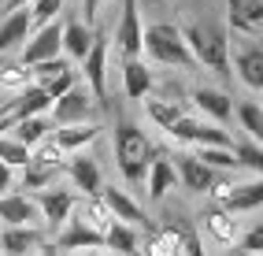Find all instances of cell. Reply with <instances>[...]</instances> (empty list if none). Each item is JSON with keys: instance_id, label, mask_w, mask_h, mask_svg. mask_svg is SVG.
Segmentation results:
<instances>
[{"instance_id": "1", "label": "cell", "mask_w": 263, "mask_h": 256, "mask_svg": "<svg viewBox=\"0 0 263 256\" xmlns=\"http://www.w3.org/2000/svg\"><path fill=\"white\" fill-rule=\"evenodd\" d=\"M182 41L189 48L193 63H204L219 75H230V33L222 26H208V23H185L178 26Z\"/></svg>"}, {"instance_id": "2", "label": "cell", "mask_w": 263, "mask_h": 256, "mask_svg": "<svg viewBox=\"0 0 263 256\" xmlns=\"http://www.w3.org/2000/svg\"><path fill=\"white\" fill-rule=\"evenodd\" d=\"M152 156H156V149L145 138V130L137 123H119V130H115V160L122 167V178L130 186H145V171H148Z\"/></svg>"}, {"instance_id": "3", "label": "cell", "mask_w": 263, "mask_h": 256, "mask_svg": "<svg viewBox=\"0 0 263 256\" xmlns=\"http://www.w3.org/2000/svg\"><path fill=\"white\" fill-rule=\"evenodd\" d=\"M141 52H148L156 63H167V67H197L178 26H171V23H156L141 33Z\"/></svg>"}, {"instance_id": "4", "label": "cell", "mask_w": 263, "mask_h": 256, "mask_svg": "<svg viewBox=\"0 0 263 256\" xmlns=\"http://www.w3.org/2000/svg\"><path fill=\"white\" fill-rule=\"evenodd\" d=\"M97 108L100 104L93 100V93L85 89V85H71L67 93H60L56 100H52L48 115H52V123H56V126H71V123H93Z\"/></svg>"}, {"instance_id": "5", "label": "cell", "mask_w": 263, "mask_h": 256, "mask_svg": "<svg viewBox=\"0 0 263 256\" xmlns=\"http://www.w3.org/2000/svg\"><path fill=\"white\" fill-rule=\"evenodd\" d=\"M208 190L215 193L219 208H226V212H256L263 204V182L259 178L241 182V186H234V182H212Z\"/></svg>"}, {"instance_id": "6", "label": "cell", "mask_w": 263, "mask_h": 256, "mask_svg": "<svg viewBox=\"0 0 263 256\" xmlns=\"http://www.w3.org/2000/svg\"><path fill=\"white\" fill-rule=\"evenodd\" d=\"M60 30H63V23H60V19L33 26V30H30V38L23 41V56H19V63L33 67V63L56 60V56H60Z\"/></svg>"}, {"instance_id": "7", "label": "cell", "mask_w": 263, "mask_h": 256, "mask_svg": "<svg viewBox=\"0 0 263 256\" xmlns=\"http://www.w3.org/2000/svg\"><path fill=\"white\" fill-rule=\"evenodd\" d=\"M82 78L93 100L104 104V93H108V38H100V33H93V45L82 60Z\"/></svg>"}, {"instance_id": "8", "label": "cell", "mask_w": 263, "mask_h": 256, "mask_svg": "<svg viewBox=\"0 0 263 256\" xmlns=\"http://www.w3.org/2000/svg\"><path fill=\"white\" fill-rule=\"evenodd\" d=\"M30 75H33V85H41L52 100H56L60 93H67L71 85H78V71L71 67V60H63V56L45 60V63H33Z\"/></svg>"}, {"instance_id": "9", "label": "cell", "mask_w": 263, "mask_h": 256, "mask_svg": "<svg viewBox=\"0 0 263 256\" xmlns=\"http://www.w3.org/2000/svg\"><path fill=\"white\" fill-rule=\"evenodd\" d=\"M141 15H137V0H122V15H119V26H115V48L126 60L141 56Z\"/></svg>"}, {"instance_id": "10", "label": "cell", "mask_w": 263, "mask_h": 256, "mask_svg": "<svg viewBox=\"0 0 263 256\" xmlns=\"http://www.w3.org/2000/svg\"><path fill=\"white\" fill-rule=\"evenodd\" d=\"M234 71L249 89H263V48L256 38H245V45L234 48Z\"/></svg>"}, {"instance_id": "11", "label": "cell", "mask_w": 263, "mask_h": 256, "mask_svg": "<svg viewBox=\"0 0 263 256\" xmlns=\"http://www.w3.org/2000/svg\"><path fill=\"white\" fill-rule=\"evenodd\" d=\"M0 223H8V227H37L41 212H37V204H33L30 193H4L0 197Z\"/></svg>"}, {"instance_id": "12", "label": "cell", "mask_w": 263, "mask_h": 256, "mask_svg": "<svg viewBox=\"0 0 263 256\" xmlns=\"http://www.w3.org/2000/svg\"><path fill=\"white\" fill-rule=\"evenodd\" d=\"M33 204H37L45 223L63 227L67 219H71V212H74V193H67V190H37L33 193Z\"/></svg>"}, {"instance_id": "13", "label": "cell", "mask_w": 263, "mask_h": 256, "mask_svg": "<svg viewBox=\"0 0 263 256\" xmlns=\"http://www.w3.org/2000/svg\"><path fill=\"white\" fill-rule=\"evenodd\" d=\"M171 167H174V178H178L185 190H193V193H204L208 186L215 182V171H212V167H204L197 156H193V152H178Z\"/></svg>"}, {"instance_id": "14", "label": "cell", "mask_w": 263, "mask_h": 256, "mask_svg": "<svg viewBox=\"0 0 263 256\" xmlns=\"http://www.w3.org/2000/svg\"><path fill=\"white\" fill-rule=\"evenodd\" d=\"M4 108H8V115H11V123H15V119H26V115H48L52 97L41 89V85H26V89L11 93V100H8Z\"/></svg>"}, {"instance_id": "15", "label": "cell", "mask_w": 263, "mask_h": 256, "mask_svg": "<svg viewBox=\"0 0 263 256\" xmlns=\"http://www.w3.org/2000/svg\"><path fill=\"white\" fill-rule=\"evenodd\" d=\"M100 200H104V208L111 212V219H119V223H126V227H137V223H145V212L137 208V200L130 197V193H122V190H100L97 193Z\"/></svg>"}, {"instance_id": "16", "label": "cell", "mask_w": 263, "mask_h": 256, "mask_svg": "<svg viewBox=\"0 0 263 256\" xmlns=\"http://www.w3.org/2000/svg\"><path fill=\"white\" fill-rule=\"evenodd\" d=\"M230 8V26L245 38H256L263 23V0H226Z\"/></svg>"}, {"instance_id": "17", "label": "cell", "mask_w": 263, "mask_h": 256, "mask_svg": "<svg viewBox=\"0 0 263 256\" xmlns=\"http://www.w3.org/2000/svg\"><path fill=\"white\" fill-rule=\"evenodd\" d=\"M41 245V230L37 227H8L0 230V252L4 256H33Z\"/></svg>"}, {"instance_id": "18", "label": "cell", "mask_w": 263, "mask_h": 256, "mask_svg": "<svg viewBox=\"0 0 263 256\" xmlns=\"http://www.w3.org/2000/svg\"><path fill=\"white\" fill-rule=\"evenodd\" d=\"M89 45H93V26H85L82 19H71V23H63L60 30V52H67L71 60H85V52H89Z\"/></svg>"}, {"instance_id": "19", "label": "cell", "mask_w": 263, "mask_h": 256, "mask_svg": "<svg viewBox=\"0 0 263 256\" xmlns=\"http://www.w3.org/2000/svg\"><path fill=\"white\" fill-rule=\"evenodd\" d=\"M30 30H33V23H30V11H23V8H11V11H8V19L0 23V56H4V52H11V48H19V45L30 38Z\"/></svg>"}, {"instance_id": "20", "label": "cell", "mask_w": 263, "mask_h": 256, "mask_svg": "<svg viewBox=\"0 0 263 256\" xmlns=\"http://www.w3.org/2000/svg\"><path fill=\"white\" fill-rule=\"evenodd\" d=\"M67 171H71V182L78 186V190H85V197H97L104 190V182H100V167L97 160H89L85 152H78V156L67 160Z\"/></svg>"}, {"instance_id": "21", "label": "cell", "mask_w": 263, "mask_h": 256, "mask_svg": "<svg viewBox=\"0 0 263 256\" xmlns=\"http://www.w3.org/2000/svg\"><path fill=\"white\" fill-rule=\"evenodd\" d=\"M174 167H171V160H163V156H152L148 160V171H145V190H148V197L152 200H163L171 190H174Z\"/></svg>"}, {"instance_id": "22", "label": "cell", "mask_w": 263, "mask_h": 256, "mask_svg": "<svg viewBox=\"0 0 263 256\" xmlns=\"http://www.w3.org/2000/svg\"><path fill=\"white\" fill-rule=\"evenodd\" d=\"M100 126L97 123H71V126H56L52 130V141H56L63 152H82L89 141H97Z\"/></svg>"}, {"instance_id": "23", "label": "cell", "mask_w": 263, "mask_h": 256, "mask_svg": "<svg viewBox=\"0 0 263 256\" xmlns=\"http://www.w3.org/2000/svg\"><path fill=\"white\" fill-rule=\"evenodd\" d=\"M193 104H197L208 119H215V123H226V119L234 115V100L226 97L222 89H208V85L193 89Z\"/></svg>"}, {"instance_id": "24", "label": "cell", "mask_w": 263, "mask_h": 256, "mask_svg": "<svg viewBox=\"0 0 263 256\" xmlns=\"http://www.w3.org/2000/svg\"><path fill=\"white\" fill-rule=\"evenodd\" d=\"M204 227L219 245H237V237H241V223L234 219V212H226V208H212L204 215Z\"/></svg>"}, {"instance_id": "25", "label": "cell", "mask_w": 263, "mask_h": 256, "mask_svg": "<svg viewBox=\"0 0 263 256\" xmlns=\"http://www.w3.org/2000/svg\"><path fill=\"white\" fill-rule=\"evenodd\" d=\"M122 89H126L130 100H145L152 93V71L141 60H126V67H122Z\"/></svg>"}, {"instance_id": "26", "label": "cell", "mask_w": 263, "mask_h": 256, "mask_svg": "<svg viewBox=\"0 0 263 256\" xmlns=\"http://www.w3.org/2000/svg\"><path fill=\"white\" fill-rule=\"evenodd\" d=\"M8 130H11L8 138H15L19 145L33 149L41 138H48V130H52V126H48V119H45V115H26V119H15V123H11Z\"/></svg>"}, {"instance_id": "27", "label": "cell", "mask_w": 263, "mask_h": 256, "mask_svg": "<svg viewBox=\"0 0 263 256\" xmlns=\"http://www.w3.org/2000/svg\"><path fill=\"white\" fill-rule=\"evenodd\" d=\"M104 245H108L115 256H141V249H137V234H134V227H126V223H115L104 230Z\"/></svg>"}, {"instance_id": "28", "label": "cell", "mask_w": 263, "mask_h": 256, "mask_svg": "<svg viewBox=\"0 0 263 256\" xmlns=\"http://www.w3.org/2000/svg\"><path fill=\"white\" fill-rule=\"evenodd\" d=\"M67 223H71V227H67L63 234H60V249H100L104 245V237L100 234H93L89 227H82V223H74V219H67Z\"/></svg>"}, {"instance_id": "29", "label": "cell", "mask_w": 263, "mask_h": 256, "mask_svg": "<svg viewBox=\"0 0 263 256\" xmlns=\"http://www.w3.org/2000/svg\"><path fill=\"white\" fill-rule=\"evenodd\" d=\"M145 112H148V119L160 130H171V123L178 115H185L182 108H178V100H163V97H145Z\"/></svg>"}, {"instance_id": "30", "label": "cell", "mask_w": 263, "mask_h": 256, "mask_svg": "<svg viewBox=\"0 0 263 256\" xmlns=\"http://www.w3.org/2000/svg\"><path fill=\"white\" fill-rule=\"evenodd\" d=\"M237 119H241V126L245 134H249V141H263V108L256 104V100H241L237 104Z\"/></svg>"}, {"instance_id": "31", "label": "cell", "mask_w": 263, "mask_h": 256, "mask_svg": "<svg viewBox=\"0 0 263 256\" xmlns=\"http://www.w3.org/2000/svg\"><path fill=\"white\" fill-rule=\"evenodd\" d=\"M26 85H33V75H30V67L26 63H4L0 67V89H8V93H19L26 89Z\"/></svg>"}, {"instance_id": "32", "label": "cell", "mask_w": 263, "mask_h": 256, "mask_svg": "<svg viewBox=\"0 0 263 256\" xmlns=\"http://www.w3.org/2000/svg\"><path fill=\"white\" fill-rule=\"evenodd\" d=\"M63 160H67V152L52 141V134L48 138H41L37 145L30 149V163H45V167H63Z\"/></svg>"}, {"instance_id": "33", "label": "cell", "mask_w": 263, "mask_h": 256, "mask_svg": "<svg viewBox=\"0 0 263 256\" xmlns=\"http://www.w3.org/2000/svg\"><path fill=\"white\" fill-rule=\"evenodd\" d=\"M193 145H197V149H204V145H215V149H234L230 134H226L222 126H215V123H204V119H200V126H197V138H193Z\"/></svg>"}, {"instance_id": "34", "label": "cell", "mask_w": 263, "mask_h": 256, "mask_svg": "<svg viewBox=\"0 0 263 256\" xmlns=\"http://www.w3.org/2000/svg\"><path fill=\"white\" fill-rule=\"evenodd\" d=\"M197 160H200L204 167H212V171H234V167H237L234 149H215V145H204V149L197 152Z\"/></svg>"}, {"instance_id": "35", "label": "cell", "mask_w": 263, "mask_h": 256, "mask_svg": "<svg viewBox=\"0 0 263 256\" xmlns=\"http://www.w3.org/2000/svg\"><path fill=\"white\" fill-rule=\"evenodd\" d=\"M234 160H237V167H249V171H263V149L256 145V141H237L234 145Z\"/></svg>"}, {"instance_id": "36", "label": "cell", "mask_w": 263, "mask_h": 256, "mask_svg": "<svg viewBox=\"0 0 263 256\" xmlns=\"http://www.w3.org/2000/svg\"><path fill=\"white\" fill-rule=\"evenodd\" d=\"M26 175H23V190H45V186L56 178V171L60 167H45V163H26L23 167Z\"/></svg>"}, {"instance_id": "37", "label": "cell", "mask_w": 263, "mask_h": 256, "mask_svg": "<svg viewBox=\"0 0 263 256\" xmlns=\"http://www.w3.org/2000/svg\"><path fill=\"white\" fill-rule=\"evenodd\" d=\"M0 163H8V167H26V163H30V149L19 145L15 138H0Z\"/></svg>"}, {"instance_id": "38", "label": "cell", "mask_w": 263, "mask_h": 256, "mask_svg": "<svg viewBox=\"0 0 263 256\" xmlns=\"http://www.w3.org/2000/svg\"><path fill=\"white\" fill-rule=\"evenodd\" d=\"M145 256H182V245L174 242V234L160 230V234H152V242H148Z\"/></svg>"}, {"instance_id": "39", "label": "cell", "mask_w": 263, "mask_h": 256, "mask_svg": "<svg viewBox=\"0 0 263 256\" xmlns=\"http://www.w3.org/2000/svg\"><path fill=\"white\" fill-rule=\"evenodd\" d=\"M67 0H33V11H30V23L33 26H41V23H52L56 15L63 11Z\"/></svg>"}, {"instance_id": "40", "label": "cell", "mask_w": 263, "mask_h": 256, "mask_svg": "<svg viewBox=\"0 0 263 256\" xmlns=\"http://www.w3.org/2000/svg\"><path fill=\"white\" fill-rule=\"evenodd\" d=\"M237 249L249 252V256H259L263 252V227H252L245 237H237Z\"/></svg>"}, {"instance_id": "41", "label": "cell", "mask_w": 263, "mask_h": 256, "mask_svg": "<svg viewBox=\"0 0 263 256\" xmlns=\"http://www.w3.org/2000/svg\"><path fill=\"white\" fill-rule=\"evenodd\" d=\"M11 182H15V167L0 163V197H4V193H11Z\"/></svg>"}, {"instance_id": "42", "label": "cell", "mask_w": 263, "mask_h": 256, "mask_svg": "<svg viewBox=\"0 0 263 256\" xmlns=\"http://www.w3.org/2000/svg\"><path fill=\"white\" fill-rule=\"evenodd\" d=\"M82 11H85V26H93L97 11H100V0H82Z\"/></svg>"}, {"instance_id": "43", "label": "cell", "mask_w": 263, "mask_h": 256, "mask_svg": "<svg viewBox=\"0 0 263 256\" xmlns=\"http://www.w3.org/2000/svg\"><path fill=\"white\" fill-rule=\"evenodd\" d=\"M11 126V115H8V108H0V134H4Z\"/></svg>"}, {"instance_id": "44", "label": "cell", "mask_w": 263, "mask_h": 256, "mask_svg": "<svg viewBox=\"0 0 263 256\" xmlns=\"http://www.w3.org/2000/svg\"><path fill=\"white\" fill-rule=\"evenodd\" d=\"M23 4H26V0H11V8H23Z\"/></svg>"}, {"instance_id": "45", "label": "cell", "mask_w": 263, "mask_h": 256, "mask_svg": "<svg viewBox=\"0 0 263 256\" xmlns=\"http://www.w3.org/2000/svg\"><path fill=\"white\" fill-rule=\"evenodd\" d=\"M74 256H97V252H93V249H89V252H74Z\"/></svg>"}]
</instances>
